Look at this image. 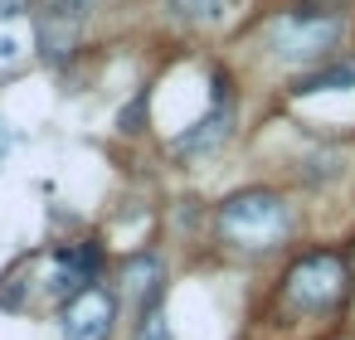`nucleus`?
<instances>
[{
    "mask_svg": "<svg viewBox=\"0 0 355 340\" xmlns=\"http://www.w3.org/2000/svg\"><path fill=\"white\" fill-rule=\"evenodd\" d=\"M350 296V267L340 253H302L282 277V306L292 316H336Z\"/></svg>",
    "mask_w": 355,
    "mask_h": 340,
    "instance_id": "1",
    "label": "nucleus"
},
{
    "mask_svg": "<svg viewBox=\"0 0 355 340\" xmlns=\"http://www.w3.org/2000/svg\"><path fill=\"white\" fill-rule=\"evenodd\" d=\"M219 233L229 238V243H239V248H272V243H282L287 238V229H292V209H287V199L282 195H272V190H239V195H229L224 204H219Z\"/></svg>",
    "mask_w": 355,
    "mask_h": 340,
    "instance_id": "2",
    "label": "nucleus"
},
{
    "mask_svg": "<svg viewBox=\"0 0 355 340\" xmlns=\"http://www.w3.org/2000/svg\"><path fill=\"white\" fill-rule=\"evenodd\" d=\"M268 49L287 64H321L336 39H340V15L331 10H316V6H297V10H282L277 20H268Z\"/></svg>",
    "mask_w": 355,
    "mask_h": 340,
    "instance_id": "3",
    "label": "nucleus"
},
{
    "mask_svg": "<svg viewBox=\"0 0 355 340\" xmlns=\"http://www.w3.org/2000/svg\"><path fill=\"white\" fill-rule=\"evenodd\" d=\"M98 0H35V49L44 64H64L93 15Z\"/></svg>",
    "mask_w": 355,
    "mask_h": 340,
    "instance_id": "4",
    "label": "nucleus"
},
{
    "mask_svg": "<svg viewBox=\"0 0 355 340\" xmlns=\"http://www.w3.org/2000/svg\"><path fill=\"white\" fill-rule=\"evenodd\" d=\"M209 88H214V93H209L205 117H200L185 136L171 141L175 156H205V151H219V146L234 136V83H229V73H214Z\"/></svg>",
    "mask_w": 355,
    "mask_h": 340,
    "instance_id": "5",
    "label": "nucleus"
},
{
    "mask_svg": "<svg viewBox=\"0 0 355 340\" xmlns=\"http://www.w3.org/2000/svg\"><path fill=\"white\" fill-rule=\"evenodd\" d=\"M112 321H117V296L107 287H88L83 296H73L59 316L64 325V340H107L112 335Z\"/></svg>",
    "mask_w": 355,
    "mask_h": 340,
    "instance_id": "6",
    "label": "nucleus"
},
{
    "mask_svg": "<svg viewBox=\"0 0 355 340\" xmlns=\"http://www.w3.org/2000/svg\"><path fill=\"white\" fill-rule=\"evenodd\" d=\"M93 277H98V248L93 243H83V248H59L54 253V277H49V287H54V296H83L88 287H93Z\"/></svg>",
    "mask_w": 355,
    "mask_h": 340,
    "instance_id": "7",
    "label": "nucleus"
},
{
    "mask_svg": "<svg viewBox=\"0 0 355 340\" xmlns=\"http://www.w3.org/2000/svg\"><path fill=\"white\" fill-rule=\"evenodd\" d=\"M122 292L137 301V311H156V296H161V258L156 253H137L122 262Z\"/></svg>",
    "mask_w": 355,
    "mask_h": 340,
    "instance_id": "8",
    "label": "nucleus"
},
{
    "mask_svg": "<svg viewBox=\"0 0 355 340\" xmlns=\"http://www.w3.org/2000/svg\"><path fill=\"white\" fill-rule=\"evenodd\" d=\"M355 88V59H340V64H326L316 73H302L292 83V98H316V93H345Z\"/></svg>",
    "mask_w": 355,
    "mask_h": 340,
    "instance_id": "9",
    "label": "nucleus"
},
{
    "mask_svg": "<svg viewBox=\"0 0 355 340\" xmlns=\"http://www.w3.org/2000/svg\"><path fill=\"white\" fill-rule=\"evenodd\" d=\"M229 6H234V0H171V10L180 20H219Z\"/></svg>",
    "mask_w": 355,
    "mask_h": 340,
    "instance_id": "10",
    "label": "nucleus"
},
{
    "mask_svg": "<svg viewBox=\"0 0 355 340\" xmlns=\"http://www.w3.org/2000/svg\"><path fill=\"white\" fill-rule=\"evenodd\" d=\"M137 340H171L166 316H161V311H146V316H141V325H137Z\"/></svg>",
    "mask_w": 355,
    "mask_h": 340,
    "instance_id": "11",
    "label": "nucleus"
},
{
    "mask_svg": "<svg viewBox=\"0 0 355 340\" xmlns=\"http://www.w3.org/2000/svg\"><path fill=\"white\" fill-rule=\"evenodd\" d=\"M25 10H35V0H0V25L15 20V15H25Z\"/></svg>",
    "mask_w": 355,
    "mask_h": 340,
    "instance_id": "12",
    "label": "nucleus"
},
{
    "mask_svg": "<svg viewBox=\"0 0 355 340\" xmlns=\"http://www.w3.org/2000/svg\"><path fill=\"white\" fill-rule=\"evenodd\" d=\"M141 107H146V93H137V102L122 112V132H137V117H141Z\"/></svg>",
    "mask_w": 355,
    "mask_h": 340,
    "instance_id": "13",
    "label": "nucleus"
},
{
    "mask_svg": "<svg viewBox=\"0 0 355 340\" xmlns=\"http://www.w3.org/2000/svg\"><path fill=\"white\" fill-rule=\"evenodd\" d=\"M311 6H316V10H321V6H336V0H311Z\"/></svg>",
    "mask_w": 355,
    "mask_h": 340,
    "instance_id": "14",
    "label": "nucleus"
}]
</instances>
